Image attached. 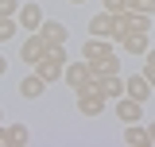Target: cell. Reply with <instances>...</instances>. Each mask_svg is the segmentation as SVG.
<instances>
[{
	"instance_id": "obj_1",
	"label": "cell",
	"mask_w": 155,
	"mask_h": 147,
	"mask_svg": "<svg viewBox=\"0 0 155 147\" xmlns=\"http://www.w3.org/2000/svg\"><path fill=\"white\" fill-rule=\"evenodd\" d=\"M19 58H23V62H27L31 70H35L39 62L47 58V43L39 39V31H31V35H27V39H23V43H19Z\"/></svg>"
},
{
	"instance_id": "obj_2",
	"label": "cell",
	"mask_w": 155,
	"mask_h": 147,
	"mask_svg": "<svg viewBox=\"0 0 155 147\" xmlns=\"http://www.w3.org/2000/svg\"><path fill=\"white\" fill-rule=\"evenodd\" d=\"M109 54H116V51H113V43H109V39H101V35H89V43H81V58H85L89 66L105 62Z\"/></svg>"
},
{
	"instance_id": "obj_3",
	"label": "cell",
	"mask_w": 155,
	"mask_h": 147,
	"mask_svg": "<svg viewBox=\"0 0 155 147\" xmlns=\"http://www.w3.org/2000/svg\"><path fill=\"white\" fill-rule=\"evenodd\" d=\"M116 116L124 120V124H136L140 116H143V101H136V97H116Z\"/></svg>"
},
{
	"instance_id": "obj_4",
	"label": "cell",
	"mask_w": 155,
	"mask_h": 147,
	"mask_svg": "<svg viewBox=\"0 0 155 147\" xmlns=\"http://www.w3.org/2000/svg\"><path fill=\"white\" fill-rule=\"evenodd\" d=\"M89 74H93V66H89L85 58H74V62H66L62 77H66V85H70V89H78V85H81V81H85Z\"/></svg>"
},
{
	"instance_id": "obj_5",
	"label": "cell",
	"mask_w": 155,
	"mask_h": 147,
	"mask_svg": "<svg viewBox=\"0 0 155 147\" xmlns=\"http://www.w3.org/2000/svg\"><path fill=\"white\" fill-rule=\"evenodd\" d=\"M124 93H128V97H136V101H147V97H151V81L143 77V70L124 77Z\"/></svg>"
},
{
	"instance_id": "obj_6",
	"label": "cell",
	"mask_w": 155,
	"mask_h": 147,
	"mask_svg": "<svg viewBox=\"0 0 155 147\" xmlns=\"http://www.w3.org/2000/svg\"><path fill=\"white\" fill-rule=\"evenodd\" d=\"M19 27L23 31H39L43 27V8L39 4H19Z\"/></svg>"
},
{
	"instance_id": "obj_7",
	"label": "cell",
	"mask_w": 155,
	"mask_h": 147,
	"mask_svg": "<svg viewBox=\"0 0 155 147\" xmlns=\"http://www.w3.org/2000/svg\"><path fill=\"white\" fill-rule=\"evenodd\" d=\"M23 143H27V128H23V124L0 128V147H23Z\"/></svg>"
},
{
	"instance_id": "obj_8",
	"label": "cell",
	"mask_w": 155,
	"mask_h": 147,
	"mask_svg": "<svg viewBox=\"0 0 155 147\" xmlns=\"http://www.w3.org/2000/svg\"><path fill=\"white\" fill-rule=\"evenodd\" d=\"M120 47H124L128 54H136V58L151 51V47H147V31H132V35H124V39H120Z\"/></svg>"
},
{
	"instance_id": "obj_9",
	"label": "cell",
	"mask_w": 155,
	"mask_h": 147,
	"mask_svg": "<svg viewBox=\"0 0 155 147\" xmlns=\"http://www.w3.org/2000/svg\"><path fill=\"white\" fill-rule=\"evenodd\" d=\"M39 39H43V43H66V27H62L58 19H43V27H39Z\"/></svg>"
},
{
	"instance_id": "obj_10",
	"label": "cell",
	"mask_w": 155,
	"mask_h": 147,
	"mask_svg": "<svg viewBox=\"0 0 155 147\" xmlns=\"http://www.w3.org/2000/svg\"><path fill=\"white\" fill-rule=\"evenodd\" d=\"M43 89H47V81H43L39 74H27V77L19 81V93H23L27 101H35V97H43Z\"/></svg>"
},
{
	"instance_id": "obj_11",
	"label": "cell",
	"mask_w": 155,
	"mask_h": 147,
	"mask_svg": "<svg viewBox=\"0 0 155 147\" xmlns=\"http://www.w3.org/2000/svg\"><path fill=\"white\" fill-rule=\"evenodd\" d=\"M109 105V97H78V112L81 116H101Z\"/></svg>"
},
{
	"instance_id": "obj_12",
	"label": "cell",
	"mask_w": 155,
	"mask_h": 147,
	"mask_svg": "<svg viewBox=\"0 0 155 147\" xmlns=\"http://www.w3.org/2000/svg\"><path fill=\"white\" fill-rule=\"evenodd\" d=\"M89 35L113 39V12H101V16H93V19H89Z\"/></svg>"
},
{
	"instance_id": "obj_13",
	"label": "cell",
	"mask_w": 155,
	"mask_h": 147,
	"mask_svg": "<svg viewBox=\"0 0 155 147\" xmlns=\"http://www.w3.org/2000/svg\"><path fill=\"white\" fill-rule=\"evenodd\" d=\"M124 143H128V147H147L151 136H147V128H140V120H136V124L124 128Z\"/></svg>"
},
{
	"instance_id": "obj_14",
	"label": "cell",
	"mask_w": 155,
	"mask_h": 147,
	"mask_svg": "<svg viewBox=\"0 0 155 147\" xmlns=\"http://www.w3.org/2000/svg\"><path fill=\"white\" fill-rule=\"evenodd\" d=\"M35 74L51 85V81H58V77H62V66H58V62H51V58H43V62L35 66Z\"/></svg>"
},
{
	"instance_id": "obj_15",
	"label": "cell",
	"mask_w": 155,
	"mask_h": 147,
	"mask_svg": "<svg viewBox=\"0 0 155 147\" xmlns=\"http://www.w3.org/2000/svg\"><path fill=\"white\" fill-rule=\"evenodd\" d=\"M93 74L101 77V81H105L109 74H120V58H116V54H109L105 62H97V66H93Z\"/></svg>"
},
{
	"instance_id": "obj_16",
	"label": "cell",
	"mask_w": 155,
	"mask_h": 147,
	"mask_svg": "<svg viewBox=\"0 0 155 147\" xmlns=\"http://www.w3.org/2000/svg\"><path fill=\"white\" fill-rule=\"evenodd\" d=\"M105 97H109V101H116V97H124V77H116V74H109V77H105Z\"/></svg>"
},
{
	"instance_id": "obj_17",
	"label": "cell",
	"mask_w": 155,
	"mask_h": 147,
	"mask_svg": "<svg viewBox=\"0 0 155 147\" xmlns=\"http://www.w3.org/2000/svg\"><path fill=\"white\" fill-rule=\"evenodd\" d=\"M128 19H132V31H147V27H151V16H147V12L128 8Z\"/></svg>"
},
{
	"instance_id": "obj_18",
	"label": "cell",
	"mask_w": 155,
	"mask_h": 147,
	"mask_svg": "<svg viewBox=\"0 0 155 147\" xmlns=\"http://www.w3.org/2000/svg\"><path fill=\"white\" fill-rule=\"evenodd\" d=\"M12 39H16V19L0 16V43H12Z\"/></svg>"
},
{
	"instance_id": "obj_19",
	"label": "cell",
	"mask_w": 155,
	"mask_h": 147,
	"mask_svg": "<svg viewBox=\"0 0 155 147\" xmlns=\"http://www.w3.org/2000/svg\"><path fill=\"white\" fill-rule=\"evenodd\" d=\"M16 12H19V4H16V0H0V16L16 19Z\"/></svg>"
},
{
	"instance_id": "obj_20",
	"label": "cell",
	"mask_w": 155,
	"mask_h": 147,
	"mask_svg": "<svg viewBox=\"0 0 155 147\" xmlns=\"http://www.w3.org/2000/svg\"><path fill=\"white\" fill-rule=\"evenodd\" d=\"M128 8H136V12H147V16H151V12H155V0H128Z\"/></svg>"
},
{
	"instance_id": "obj_21",
	"label": "cell",
	"mask_w": 155,
	"mask_h": 147,
	"mask_svg": "<svg viewBox=\"0 0 155 147\" xmlns=\"http://www.w3.org/2000/svg\"><path fill=\"white\" fill-rule=\"evenodd\" d=\"M105 12H128V0H101Z\"/></svg>"
},
{
	"instance_id": "obj_22",
	"label": "cell",
	"mask_w": 155,
	"mask_h": 147,
	"mask_svg": "<svg viewBox=\"0 0 155 147\" xmlns=\"http://www.w3.org/2000/svg\"><path fill=\"white\" fill-rule=\"evenodd\" d=\"M143 77L151 81V89H155V62H143Z\"/></svg>"
},
{
	"instance_id": "obj_23",
	"label": "cell",
	"mask_w": 155,
	"mask_h": 147,
	"mask_svg": "<svg viewBox=\"0 0 155 147\" xmlns=\"http://www.w3.org/2000/svg\"><path fill=\"white\" fill-rule=\"evenodd\" d=\"M4 74H8V58L0 54V77H4Z\"/></svg>"
},
{
	"instance_id": "obj_24",
	"label": "cell",
	"mask_w": 155,
	"mask_h": 147,
	"mask_svg": "<svg viewBox=\"0 0 155 147\" xmlns=\"http://www.w3.org/2000/svg\"><path fill=\"white\" fill-rule=\"evenodd\" d=\"M147 136H151V143H155V124H147Z\"/></svg>"
},
{
	"instance_id": "obj_25",
	"label": "cell",
	"mask_w": 155,
	"mask_h": 147,
	"mask_svg": "<svg viewBox=\"0 0 155 147\" xmlns=\"http://www.w3.org/2000/svg\"><path fill=\"white\" fill-rule=\"evenodd\" d=\"M70 4H85V0H70Z\"/></svg>"
}]
</instances>
